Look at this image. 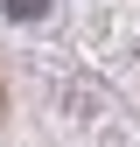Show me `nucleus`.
<instances>
[{
	"label": "nucleus",
	"mask_w": 140,
	"mask_h": 147,
	"mask_svg": "<svg viewBox=\"0 0 140 147\" xmlns=\"http://www.w3.org/2000/svg\"><path fill=\"white\" fill-rule=\"evenodd\" d=\"M49 7V0H7V14H14V21H28V14H42Z\"/></svg>",
	"instance_id": "f257e3e1"
}]
</instances>
